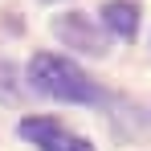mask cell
<instances>
[{
    "instance_id": "1",
    "label": "cell",
    "mask_w": 151,
    "mask_h": 151,
    "mask_svg": "<svg viewBox=\"0 0 151 151\" xmlns=\"http://www.w3.org/2000/svg\"><path fill=\"white\" fill-rule=\"evenodd\" d=\"M29 78L41 94L49 98H61V102H98V86L78 70L74 61L57 57V53H37L29 61Z\"/></svg>"
},
{
    "instance_id": "2",
    "label": "cell",
    "mask_w": 151,
    "mask_h": 151,
    "mask_svg": "<svg viewBox=\"0 0 151 151\" xmlns=\"http://www.w3.org/2000/svg\"><path fill=\"white\" fill-rule=\"evenodd\" d=\"M21 135H25L29 143H37L41 151H94L86 139L70 135L57 119H25L21 123Z\"/></svg>"
},
{
    "instance_id": "3",
    "label": "cell",
    "mask_w": 151,
    "mask_h": 151,
    "mask_svg": "<svg viewBox=\"0 0 151 151\" xmlns=\"http://www.w3.org/2000/svg\"><path fill=\"white\" fill-rule=\"evenodd\" d=\"M102 21H106L110 33H119V37H135V29H139V8L127 4V0H110V4L102 8Z\"/></svg>"
},
{
    "instance_id": "4",
    "label": "cell",
    "mask_w": 151,
    "mask_h": 151,
    "mask_svg": "<svg viewBox=\"0 0 151 151\" xmlns=\"http://www.w3.org/2000/svg\"><path fill=\"white\" fill-rule=\"evenodd\" d=\"M57 33H61V37H65V41H74L78 49H86V53H102V41H98V33H94V29L86 25V21H82V17H61V21H57Z\"/></svg>"
}]
</instances>
